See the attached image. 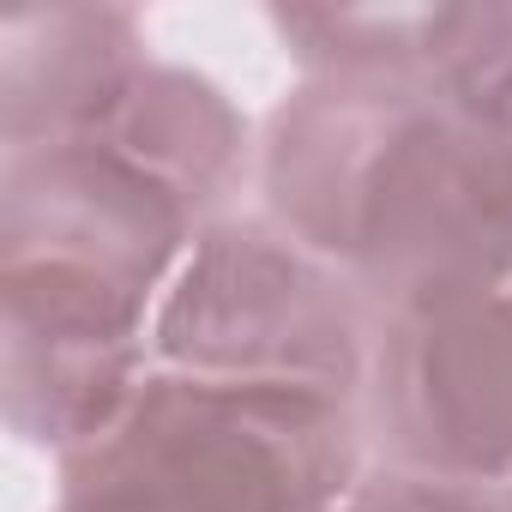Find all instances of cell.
Here are the masks:
<instances>
[{"label":"cell","mask_w":512,"mask_h":512,"mask_svg":"<svg viewBox=\"0 0 512 512\" xmlns=\"http://www.w3.org/2000/svg\"><path fill=\"white\" fill-rule=\"evenodd\" d=\"M272 223L380 314L512 284V73L308 79L266 121Z\"/></svg>","instance_id":"6da1fadb"},{"label":"cell","mask_w":512,"mask_h":512,"mask_svg":"<svg viewBox=\"0 0 512 512\" xmlns=\"http://www.w3.org/2000/svg\"><path fill=\"white\" fill-rule=\"evenodd\" d=\"M205 223L109 139L25 145L0 163V398L55 458L151 374V302Z\"/></svg>","instance_id":"7a4b0ae2"},{"label":"cell","mask_w":512,"mask_h":512,"mask_svg":"<svg viewBox=\"0 0 512 512\" xmlns=\"http://www.w3.org/2000/svg\"><path fill=\"white\" fill-rule=\"evenodd\" d=\"M362 476V404L151 368L133 398L61 452L55 512H326Z\"/></svg>","instance_id":"3957f363"},{"label":"cell","mask_w":512,"mask_h":512,"mask_svg":"<svg viewBox=\"0 0 512 512\" xmlns=\"http://www.w3.org/2000/svg\"><path fill=\"white\" fill-rule=\"evenodd\" d=\"M386 314L272 217H223L181 260L151 320L157 368L278 380L368 404Z\"/></svg>","instance_id":"277c9868"},{"label":"cell","mask_w":512,"mask_h":512,"mask_svg":"<svg viewBox=\"0 0 512 512\" xmlns=\"http://www.w3.org/2000/svg\"><path fill=\"white\" fill-rule=\"evenodd\" d=\"M362 410L398 470L512 488V284L386 314Z\"/></svg>","instance_id":"5b68a950"},{"label":"cell","mask_w":512,"mask_h":512,"mask_svg":"<svg viewBox=\"0 0 512 512\" xmlns=\"http://www.w3.org/2000/svg\"><path fill=\"white\" fill-rule=\"evenodd\" d=\"M145 67V31L121 7L7 13L0 19V139L7 151L103 139Z\"/></svg>","instance_id":"8992f818"},{"label":"cell","mask_w":512,"mask_h":512,"mask_svg":"<svg viewBox=\"0 0 512 512\" xmlns=\"http://www.w3.org/2000/svg\"><path fill=\"white\" fill-rule=\"evenodd\" d=\"M103 139L121 145L133 163H145L157 181H169L205 229L247 169V121L235 115V103L211 79L163 61L145 67V79L133 85L127 109Z\"/></svg>","instance_id":"52a82bcc"},{"label":"cell","mask_w":512,"mask_h":512,"mask_svg":"<svg viewBox=\"0 0 512 512\" xmlns=\"http://www.w3.org/2000/svg\"><path fill=\"white\" fill-rule=\"evenodd\" d=\"M326 512H494V488L392 464L380 476H356V488L344 500H332Z\"/></svg>","instance_id":"ba28073f"},{"label":"cell","mask_w":512,"mask_h":512,"mask_svg":"<svg viewBox=\"0 0 512 512\" xmlns=\"http://www.w3.org/2000/svg\"><path fill=\"white\" fill-rule=\"evenodd\" d=\"M494 512H512V488H494Z\"/></svg>","instance_id":"9c48e42d"}]
</instances>
